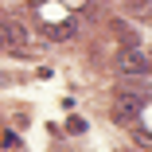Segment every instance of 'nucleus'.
Returning <instances> with one entry per match:
<instances>
[{
	"mask_svg": "<svg viewBox=\"0 0 152 152\" xmlns=\"http://www.w3.org/2000/svg\"><path fill=\"white\" fill-rule=\"evenodd\" d=\"M66 129H70V133H82V129H86V121H82V117H70V125H66Z\"/></svg>",
	"mask_w": 152,
	"mask_h": 152,
	"instance_id": "obj_6",
	"label": "nucleus"
},
{
	"mask_svg": "<svg viewBox=\"0 0 152 152\" xmlns=\"http://www.w3.org/2000/svg\"><path fill=\"white\" fill-rule=\"evenodd\" d=\"M137 144H140V148H148V144H152V137H148V129H137Z\"/></svg>",
	"mask_w": 152,
	"mask_h": 152,
	"instance_id": "obj_5",
	"label": "nucleus"
},
{
	"mask_svg": "<svg viewBox=\"0 0 152 152\" xmlns=\"http://www.w3.org/2000/svg\"><path fill=\"white\" fill-rule=\"evenodd\" d=\"M23 39H27L23 27H16V23H0V51H16Z\"/></svg>",
	"mask_w": 152,
	"mask_h": 152,
	"instance_id": "obj_3",
	"label": "nucleus"
},
{
	"mask_svg": "<svg viewBox=\"0 0 152 152\" xmlns=\"http://www.w3.org/2000/svg\"><path fill=\"white\" fill-rule=\"evenodd\" d=\"M144 105H148V94H140V90H121L113 98V121L117 125H133Z\"/></svg>",
	"mask_w": 152,
	"mask_h": 152,
	"instance_id": "obj_1",
	"label": "nucleus"
},
{
	"mask_svg": "<svg viewBox=\"0 0 152 152\" xmlns=\"http://www.w3.org/2000/svg\"><path fill=\"white\" fill-rule=\"evenodd\" d=\"M117 70L121 74H133V78H148V55L140 47H125L117 55Z\"/></svg>",
	"mask_w": 152,
	"mask_h": 152,
	"instance_id": "obj_2",
	"label": "nucleus"
},
{
	"mask_svg": "<svg viewBox=\"0 0 152 152\" xmlns=\"http://www.w3.org/2000/svg\"><path fill=\"white\" fill-rule=\"evenodd\" d=\"M66 4H86V0H66Z\"/></svg>",
	"mask_w": 152,
	"mask_h": 152,
	"instance_id": "obj_7",
	"label": "nucleus"
},
{
	"mask_svg": "<svg viewBox=\"0 0 152 152\" xmlns=\"http://www.w3.org/2000/svg\"><path fill=\"white\" fill-rule=\"evenodd\" d=\"M74 35V23H55V27H47V39H70Z\"/></svg>",
	"mask_w": 152,
	"mask_h": 152,
	"instance_id": "obj_4",
	"label": "nucleus"
}]
</instances>
